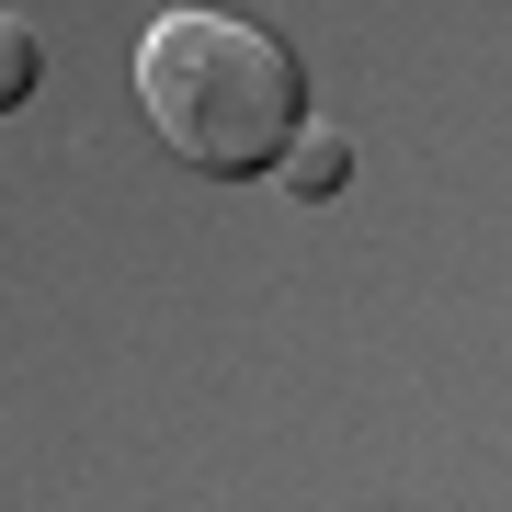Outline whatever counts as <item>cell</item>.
<instances>
[{
    "label": "cell",
    "instance_id": "1",
    "mask_svg": "<svg viewBox=\"0 0 512 512\" xmlns=\"http://www.w3.org/2000/svg\"><path fill=\"white\" fill-rule=\"evenodd\" d=\"M137 103L160 126V148L183 171H205V183H262L308 137L296 46L239 23V12H160L137 35Z\"/></svg>",
    "mask_w": 512,
    "mask_h": 512
},
{
    "label": "cell",
    "instance_id": "2",
    "mask_svg": "<svg viewBox=\"0 0 512 512\" xmlns=\"http://www.w3.org/2000/svg\"><path fill=\"white\" fill-rule=\"evenodd\" d=\"M342 183H353V148H342V137H319V126H308V137L285 148V194H296V205H330Z\"/></svg>",
    "mask_w": 512,
    "mask_h": 512
},
{
    "label": "cell",
    "instance_id": "3",
    "mask_svg": "<svg viewBox=\"0 0 512 512\" xmlns=\"http://www.w3.org/2000/svg\"><path fill=\"white\" fill-rule=\"evenodd\" d=\"M35 80H46L35 23H23V12H0V114H12V103H35Z\"/></svg>",
    "mask_w": 512,
    "mask_h": 512
}]
</instances>
